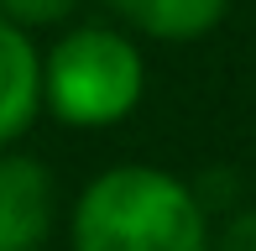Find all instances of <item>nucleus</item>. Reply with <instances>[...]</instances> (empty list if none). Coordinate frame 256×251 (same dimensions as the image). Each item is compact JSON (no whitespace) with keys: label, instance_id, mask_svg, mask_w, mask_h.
Instances as JSON below:
<instances>
[{"label":"nucleus","instance_id":"nucleus-6","mask_svg":"<svg viewBox=\"0 0 256 251\" xmlns=\"http://www.w3.org/2000/svg\"><path fill=\"white\" fill-rule=\"evenodd\" d=\"M74 10V0H0V16H10L16 26H37V21H58Z\"/></svg>","mask_w":256,"mask_h":251},{"label":"nucleus","instance_id":"nucleus-2","mask_svg":"<svg viewBox=\"0 0 256 251\" xmlns=\"http://www.w3.org/2000/svg\"><path fill=\"white\" fill-rule=\"evenodd\" d=\"M146 63L126 32L78 26L42 58V105L68 126H115L142 105Z\"/></svg>","mask_w":256,"mask_h":251},{"label":"nucleus","instance_id":"nucleus-5","mask_svg":"<svg viewBox=\"0 0 256 251\" xmlns=\"http://www.w3.org/2000/svg\"><path fill=\"white\" fill-rule=\"evenodd\" d=\"M126 26L146 32L157 42H194L220 26L230 0H110Z\"/></svg>","mask_w":256,"mask_h":251},{"label":"nucleus","instance_id":"nucleus-3","mask_svg":"<svg viewBox=\"0 0 256 251\" xmlns=\"http://www.w3.org/2000/svg\"><path fill=\"white\" fill-rule=\"evenodd\" d=\"M52 178L37 157L0 152V251H37L52 230Z\"/></svg>","mask_w":256,"mask_h":251},{"label":"nucleus","instance_id":"nucleus-4","mask_svg":"<svg viewBox=\"0 0 256 251\" xmlns=\"http://www.w3.org/2000/svg\"><path fill=\"white\" fill-rule=\"evenodd\" d=\"M37 110H42V58L26 26L0 16V152L26 136Z\"/></svg>","mask_w":256,"mask_h":251},{"label":"nucleus","instance_id":"nucleus-7","mask_svg":"<svg viewBox=\"0 0 256 251\" xmlns=\"http://www.w3.org/2000/svg\"><path fill=\"white\" fill-rule=\"evenodd\" d=\"M220 251H256V210H240L225 225V246Z\"/></svg>","mask_w":256,"mask_h":251},{"label":"nucleus","instance_id":"nucleus-1","mask_svg":"<svg viewBox=\"0 0 256 251\" xmlns=\"http://www.w3.org/2000/svg\"><path fill=\"white\" fill-rule=\"evenodd\" d=\"M74 251H209L204 199L162 168L120 162L84 188Z\"/></svg>","mask_w":256,"mask_h":251}]
</instances>
